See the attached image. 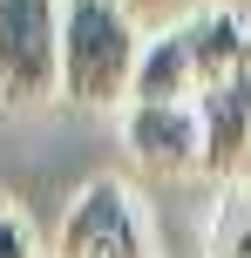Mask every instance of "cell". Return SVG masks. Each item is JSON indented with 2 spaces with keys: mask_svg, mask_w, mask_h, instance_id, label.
<instances>
[{
  "mask_svg": "<svg viewBox=\"0 0 251 258\" xmlns=\"http://www.w3.org/2000/svg\"><path fill=\"white\" fill-rule=\"evenodd\" d=\"M143 34L122 0H61V95L81 109H116L136 89Z\"/></svg>",
  "mask_w": 251,
  "mask_h": 258,
  "instance_id": "obj_1",
  "label": "cell"
},
{
  "mask_svg": "<svg viewBox=\"0 0 251 258\" xmlns=\"http://www.w3.org/2000/svg\"><path fill=\"white\" fill-rule=\"evenodd\" d=\"M61 95V0H0V102Z\"/></svg>",
  "mask_w": 251,
  "mask_h": 258,
  "instance_id": "obj_2",
  "label": "cell"
},
{
  "mask_svg": "<svg viewBox=\"0 0 251 258\" xmlns=\"http://www.w3.org/2000/svg\"><path fill=\"white\" fill-rule=\"evenodd\" d=\"M54 258H149V231H143V211H136L129 183L95 177L89 190L68 204Z\"/></svg>",
  "mask_w": 251,
  "mask_h": 258,
  "instance_id": "obj_3",
  "label": "cell"
},
{
  "mask_svg": "<svg viewBox=\"0 0 251 258\" xmlns=\"http://www.w3.org/2000/svg\"><path fill=\"white\" fill-rule=\"evenodd\" d=\"M122 143L156 177H197L204 170V116H197V102H129L122 109Z\"/></svg>",
  "mask_w": 251,
  "mask_h": 258,
  "instance_id": "obj_4",
  "label": "cell"
},
{
  "mask_svg": "<svg viewBox=\"0 0 251 258\" xmlns=\"http://www.w3.org/2000/svg\"><path fill=\"white\" fill-rule=\"evenodd\" d=\"M177 34H184L190 68H197V95L217 89V82H231V75H251V21L238 7H224V0L190 7L177 21Z\"/></svg>",
  "mask_w": 251,
  "mask_h": 258,
  "instance_id": "obj_5",
  "label": "cell"
},
{
  "mask_svg": "<svg viewBox=\"0 0 251 258\" xmlns=\"http://www.w3.org/2000/svg\"><path fill=\"white\" fill-rule=\"evenodd\" d=\"M197 116H204V177L231 183L244 150H251V75H231L217 89H204Z\"/></svg>",
  "mask_w": 251,
  "mask_h": 258,
  "instance_id": "obj_6",
  "label": "cell"
},
{
  "mask_svg": "<svg viewBox=\"0 0 251 258\" xmlns=\"http://www.w3.org/2000/svg\"><path fill=\"white\" fill-rule=\"evenodd\" d=\"M129 102H197V68H190V48H184L177 27H163L156 41H143Z\"/></svg>",
  "mask_w": 251,
  "mask_h": 258,
  "instance_id": "obj_7",
  "label": "cell"
},
{
  "mask_svg": "<svg viewBox=\"0 0 251 258\" xmlns=\"http://www.w3.org/2000/svg\"><path fill=\"white\" fill-rule=\"evenodd\" d=\"M211 258H251V190L224 183L211 211Z\"/></svg>",
  "mask_w": 251,
  "mask_h": 258,
  "instance_id": "obj_8",
  "label": "cell"
},
{
  "mask_svg": "<svg viewBox=\"0 0 251 258\" xmlns=\"http://www.w3.org/2000/svg\"><path fill=\"white\" fill-rule=\"evenodd\" d=\"M0 258H41L34 224H27V211L14 204V197H0Z\"/></svg>",
  "mask_w": 251,
  "mask_h": 258,
  "instance_id": "obj_9",
  "label": "cell"
}]
</instances>
